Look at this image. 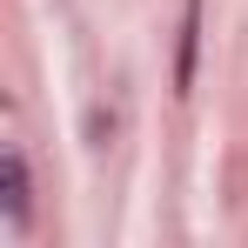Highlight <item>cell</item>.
<instances>
[{"instance_id":"cell-1","label":"cell","mask_w":248,"mask_h":248,"mask_svg":"<svg viewBox=\"0 0 248 248\" xmlns=\"http://www.w3.org/2000/svg\"><path fill=\"white\" fill-rule=\"evenodd\" d=\"M0 215H7V228H27V215H34V181H27V155L20 148L0 155Z\"/></svg>"},{"instance_id":"cell-2","label":"cell","mask_w":248,"mask_h":248,"mask_svg":"<svg viewBox=\"0 0 248 248\" xmlns=\"http://www.w3.org/2000/svg\"><path fill=\"white\" fill-rule=\"evenodd\" d=\"M195 34H202V0H188V14H181V61H174V81L181 87L195 81Z\"/></svg>"}]
</instances>
